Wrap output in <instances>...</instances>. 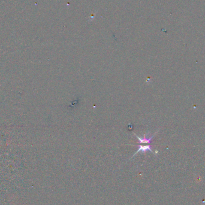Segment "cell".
<instances>
[{
  "instance_id": "1",
  "label": "cell",
  "mask_w": 205,
  "mask_h": 205,
  "mask_svg": "<svg viewBox=\"0 0 205 205\" xmlns=\"http://www.w3.org/2000/svg\"><path fill=\"white\" fill-rule=\"evenodd\" d=\"M155 134H153V136H148V134H145V136L143 137H139L137 135H136V134H134V135L136 136V137L139 140V143L142 144V143H151L152 142V140L153 139V138L154 137V136H155Z\"/></svg>"
},
{
  "instance_id": "2",
  "label": "cell",
  "mask_w": 205,
  "mask_h": 205,
  "mask_svg": "<svg viewBox=\"0 0 205 205\" xmlns=\"http://www.w3.org/2000/svg\"><path fill=\"white\" fill-rule=\"evenodd\" d=\"M147 151H150L151 152H152V146L150 145H146V146H143V145H139V149L137 150V151L134 153V155H135L136 153L141 152H146Z\"/></svg>"
}]
</instances>
